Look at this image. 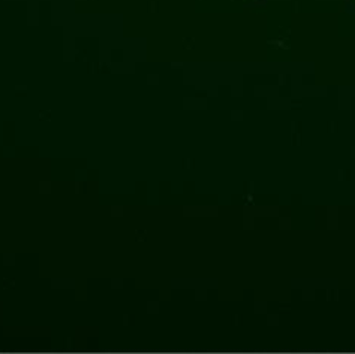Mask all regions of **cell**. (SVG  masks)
I'll use <instances>...</instances> for the list:
<instances>
[]
</instances>
